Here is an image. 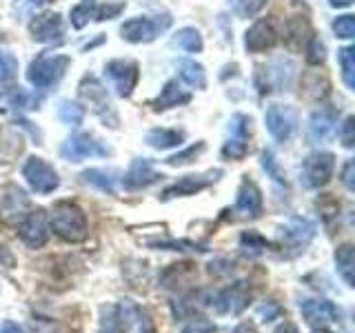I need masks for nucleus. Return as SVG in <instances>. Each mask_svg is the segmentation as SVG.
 <instances>
[{"label": "nucleus", "instance_id": "obj_1", "mask_svg": "<svg viewBox=\"0 0 355 333\" xmlns=\"http://www.w3.org/2000/svg\"><path fill=\"white\" fill-rule=\"evenodd\" d=\"M49 229L64 242H83L89 233L85 211L71 200H60L51 207Z\"/></svg>", "mask_w": 355, "mask_h": 333}, {"label": "nucleus", "instance_id": "obj_2", "mask_svg": "<svg viewBox=\"0 0 355 333\" xmlns=\"http://www.w3.org/2000/svg\"><path fill=\"white\" fill-rule=\"evenodd\" d=\"M251 302V287L249 280H236L227 284L214 296L205 298V305L211 307L218 316H240Z\"/></svg>", "mask_w": 355, "mask_h": 333}, {"label": "nucleus", "instance_id": "obj_3", "mask_svg": "<svg viewBox=\"0 0 355 333\" xmlns=\"http://www.w3.org/2000/svg\"><path fill=\"white\" fill-rule=\"evenodd\" d=\"M71 65V60L67 56L60 53H42L36 60L29 65L27 80L36 89H49L53 85L60 83V78L64 76L67 67Z\"/></svg>", "mask_w": 355, "mask_h": 333}, {"label": "nucleus", "instance_id": "obj_4", "mask_svg": "<svg viewBox=\"0 0 355 333\" xmlns=\"http://www.w3.org/2000/svg\"><path fill=\"white\" fill-rule=\"evenodd\" d=\"M333 171H336V155L329 151H315L302 162L300 180L306 189H322L331 182Z\"/></svg>", "mask_w": 355, "mask_h": 333}, {"label": "nucleus", "instance_id": "obj_5", "mask_svg": "<svg viewBox=\"0 0 355 333\" xmlns=\"http://www.w3.org/2000/svg\"><path fill=\"white\" fill-rule=\"evenodd\" d=\"M22 178L40 196H49L60 187L58 171L47 160L38 158V155H31V158L25 160V164H22Z\"/></svg>", "mask_w": 355, "mask_h": 333}, {"label": "nucleus", "instance_id": "obj_6", "mask_svg": "<svg viewBox=\"0 0 355 333\" xmlns=\"http://www.w3.org/2000/svg\"><path fill=\"white\" fill-rule=\"evenodd\" d=\"M78 92H80V98L85 103L92 107V111L96 116H100L109 127H116L118 125V116L114 107H111V100H109V94L107 89L100 85L98 78L94 76H85L80 87H78Z\"/></svg>", "mask_w": 355, "mask_h": 333}, {"label": "nucleus", "instance_id": "obj_7", "mask_svg": "<svg viewBox=\"0 0 355 333\" xmlns=\"http://www.w3.org/2000/svg\"><path fill=\"white\" fill-rule=\"evenodd\" d=\"M171 25V16L164 14V16H138V18H131L127 20L125 25L120 27L122 38L129 40V42H151L155 40L158 33H162L166 27Z\"/></svg>", "mask_w": 355, "mask_h": 333}, {"label": "nucleus", "instance_id": "obj_8", "mask_svg": "<svg viewBox=\"0 0 355 333\" xmlns=\"http://www.w3.org/2000/svg\"><path fill=\"white\" fill-rule=\"evenodd\" d=\"M31 211V200L25 194V189L18 185H3L0 187V218L7 225H18Z\"/></svg>", "mask_w": 355, "mask_h": 333}, {"label": "nucleus", "instance_id": "obj_9", "mask_svg": "<svg viewBox=\"0 0 355 333\" xmlns=\"http://www.w3.org/2000/svg\"><path fill=\"white\" fill-rule=\"evenodd\" d=\"M249 133H251V118L244 114H236L229 120L227 142L222 147V155L229 160H242L249 153Z\"/></svg>", "mask_w": 355, "mask_h": 333}, {"label": "nucleus", "instance_id": "obj_10", "mask_svg": "<svg viewBox=\"0 0 355 333\" xmlns=\"http://www.w3.org/2000/svg\"><path fill=\"white\" fill-rule=\"evenodd\" d=\"M49 216L42 209L29 211V214L18 222V236L29 249H40L49 240Z\"/></svg>", "mask_w": 355, "mask_h": 333}, {"label": "nucleus", "instance_id": "obj_11", "mask_svg": "<svg viewBox=\"0 0 355 333\" xmlns=\"http://www.w3.org/2000/svg\"><path fill=\"white\" fill-rule=\"evenodd\" d=\"M105 74L109 78L111 87L116 89V94L122 96V98L131 96V92L138 85V78H140L138 65L133 62V60H127V58H118V60L107 62Z\"/></svg>", "mask_w": 355, "mask_h": 333}, {"label": "nucleus", "instance_id": "obj_12", "mask_svg": "<svg viewBox=\"0 0 355 333\" xmlns=\"http://www.w3.org/2000/svg\"><path fill=\"white\" fill-rule=\"evenodd\" d=\"M107 153L109 149L103 147V142L89 136V133H73L60 147V155L69 162H83L87 158H92V155H107Z\"/></svg>", "mask_w": 355, "mask_h": 333}, {"label": "nucleus", "instance_id": "obj_13", "mask_svg": "<svg viewBox=\"0 0 355 333\" xmlns=\"http://www.w3.org/2000/svg\"><path fill=\"white\" fill-rule=\"evenodd\" d=\"M222 176L220 169H211L205 173H189L182 176L180 180H175L162 191V200H171V198H184V196H196L200 191H205L207 187L214 185L218 178Z\"/></svg>", "mask_w": 355, "mask_h": 333}, {"label": "nucleus", "instance_id": "obj_14", "mask_svg": "<svg viewBox=\"0 0 355 333\" xmlns=\"http://www.w3.org/2000/svg\"><path fill=\"white\" fill-rule=\"evenodd\" d=\"M264 122H266V129H269V133L277 142H286L293 136L295 125H297L295 109L288 105H271L264 114Z\"/></svg>", "mask_w": 355, "mask_h": 333}, {"label": "nucleus", "instance_id": "obj_15", "mask_svg": "<svg viewBox=\"0 0 355 333\" xmlns=\"http://www.w3.org/2000/svg\"><path fill=\"white\" fill-rule=\"evenodd\" d=\"M315 238V225L306 218H291L282 229V247L291 249V255L304 251Z\"/></svg>", "mask_w": 355, "mask_h": 333}, {"label": "nucleus", "instance_id": "obj_16", "mask_svg": "<svg viewBox=\"0 0 355 333\" xmlns=\"http://www.w3.org/2000/svg\"><path fill=\"white\" fill-rule=\"evenodd\" d=\"M300 311H302V318L311 327H327L329 322L340 320V309L327 298H304L300 302Z\"/></svg>", "mask_w": 355, "mask_h": 333}, {"label": "nucleus", "instance_id": "obj_17", "mask_svg": "<svg viewBox=\"0 0 355 333\" xmlns=\"http://www.w3.org/2000/svg\"><path fill=\"white\" fill-rule=\"evenodd\" d=\"M31 31V38L38 40V42H53V40H60L64 27H62V16L58 11H42L36 18L31 20L29 25Z\"/></svg>", "mask_w": 355, "mask_h": 333}, {"label": "nucleus", "instance_id": "obj_18", "mask_svg": "<svg viewBox=\"0 0 355 333\" xmlns=\"http://www.w3.org/2000/svg\"><path fill=\"white\" fill-rule=\"evenodd\" d=\"M338 129V111L331 107H320L315 109L309 118V138L313 142H327L333 138V133Z\"/></svg>", "mask_w": 355, "mask_h": 333}, {"label": "nucleus", "instance_id": "obj_19", "mask_svg": "<svg viewBox=\"0 0 355 333\" xmlns=\"http://www.w3.org/2000/svg\"><path fill=\"white\" fill-rule=\"evenodd\" d=\"M160 173L153 169V164L147 158H136L131 162L129 171L122 176V187L129 189V191H140V189H147L149 185L160 180Z\"/></svg>", "mask_w": 355, "mask_h": 333}, {"label": "nucleus", "instance_id": "obj_20", "mask_svg": "<svg viewBox=\"0 0 355 333\" xmlns=\"http://www.w3.org/2000/svg\"><path fill=\"white\" fill-rule=\"evenodd\" d=\"M277 42V31L271 20H258L244 33V47L253 53H260L266 49H273Z\"/></svg>", "mask_w": 355, "mask_h": 333}, {"label": "nucleus", "instance_id": "obj_21", "mask_svg": "<svg viewBox=\"0 0 355 333\" xmlns=\"http://www.w3.org/2000/svg\"><path fill=\"white\" fill-rule=\"evenodd\" d=\"M262 191L260 187L255 185L249 178H244L238 189V198H236V211L244 218H258L262 214Z\"/></svg>", "mask_w": 355, "mask_h": 333}, {"label": "nucleus", "instance_id": "obj_22", "mask_svg": "<svg viewBox=\"0 0 355 333\" xmlns=\"http://www.w3.org/2000/svg\"><path fill=\"white\" fill-rule=\"evenodd\" d=\"M80 180L89 187H96L98 191L116 196L118 187L122 185V176L116 169H98V166H94V169H87L80 173Z\"/></svg>", "mask_w": 355, "mask_h": 333}, {"label": "nucleus", "instance_id": "obj_23", "mask_svg": "<svg viewBox=\"0 0 355 333\" xmlns=\"http://www.w3.org/2000/svg\"><path fill=\"white\" fill-rule=\"evenodd\" d=\"M116 311L125 329H133L136 333H151V320L147 316V311L140 309L133 300H122L116 307Z\"/></svg>", "mask_w": 355, "mask_h": 333}, {"label": "nucleus", "instance_id": "obj_24", "mask_svg": "<svg viewBox=\"0 0 355 333\" xmlns=\"http://www.w3.org/2000/svg\"><path fill=\"white\" fill-rule=\"evenodd\" d=\"M311 36H313V33H311V25H309V20L304 16H293V18L286 20L284 42H286L288 49H293V51L302 49Z\"/></svg>", "mask_w": 355, "mask_h": 333}, {"label": "nucleus", "instance_id": "obj_25", "mask_svg": "<svg viewBox=\"0 0 355 333\" xmlns=\"http://www.w3.org/2000/svg\"><path fill=\"white\" fill-rule=\"evenodd\" d=\"M196 266L191 262H180V264H171L169 269L162 273V287L166 289H182L187 284H191L196 280Z\"/></svg>", "mask_w": 355, "mask_h": 333}, {"label": "nucleus", "instance_id": "obj_26", "mask_svg": "<svg viewBox=\"0 0 355 333\" xmlns=\"http://www.w3.org/2000/svg\"><path fill=\"white\" fill-rule=\"evenodd\" d=\"M189 100H191V96H189L180 85H178V80H169L162 87L160 96L151 103V107L155 111H162V109H169V107L184 105V103H189Z\"/></svg>", "mask_w": 355, "mask_h": 333}, {"label": "nucleus", "instance_id": "obj_27", "mask_svg": "<svg viewBox=\"0 0 355 333\" xmlns=\"http://www.w3.org/2000/svg\"><path fill=\"white\" fill-rule=\"evenodd\" d=\"M184 131H178V129H153L144 136V142L149 144L153 149H171V147H180L184 142Z\"/></svg>", "mask_w": 355, "mask_h": 333}, {"label": "nucleus", "instance_id": "obj_28", "mask_svg": "<svg viewBox=\"0 0 355 333\" xmlns=\"http://www.w3.org/2000/svg\"><path fill=\"white\" fill-rule=\"evenodd\" d=\"M178 71H180V78L193 89H205L207 87V74L205 67L196 62V60H180L178 65Z\"/></svg>", "mask_w": 355, "mask_h": 333}, {"label": "nucleus", "instance_id": "obj_29", "mask_svg": "<svg viewBox=\"0 0 355 333\" xmlns=\"http://www.w3.org/2000/svg\"><path fill=\"white\" fill-rule=\"evenodd\" d=\"M353 262H355L353 244H342V247H338V251H336V269H338L340 278H342L347 287H353Z\"/></svg>", "mask_w": 355, "mask_h": 333}, {"label": "nucleus", "instance_id": "obj_30", "mask_svg": "<svg viewBox=\"0 0 355 333\" xmlns=\"http://www.w3.org/2000/svg\"><path fill=\"white\" fill-rule=\"evenodd\" d=\"M171 42H173V47L182 49V51H189V53L202 51V36H200V31L193 29V27H182L173 36Z\"/></svg>", "mask_w": 355, "mask_h": 333}, {"label": "nucleus", "instance_id": "obj_31", "mask_svg": "<svg viewBox=\"0 0 355 333\" xmlns=\"http://www.w3.org/2000/svg\"><path fill=\"white\" fill-rule=\"evenodd\" d=\"M16 76H18V60L14 58V53L0 49V92H5L16 80Z\"/></svg>", "mask_w": 355, "mask_h": 333}, {"label": "nucleus", "instance_id": "obj_32", "mask_svg": "<svg viewBox=\"0 0 355 333\" xmlns=\"http://www.w3.org/2000/svg\"><path fill=\"white\" fill-rule=\"evenodd\" d=\"M98 333H127V329H125V325H122V320L118 316L116 307H103V311H100Z\"/></svg>", "mask_w": 355, "mask_h": 333}, {"label": "nucleus", "instance_id": "obj_33", "mask_svg": "<svg viewBox=\"0 0 355 333\" xmlns=\"http://www.w3.org/2000/svg\"><path fill=\"white\" fill-rule=\"evenodd\" d=\"M340 67H342V80L349 89L355 87V49L344 47L340 51Z\"/></svg>", "mask_w": 355, "mask_h": 333}, {"label": "nucleus", "instance_id": "obj_34", "mask_svg": "<svg viewBox=\"0 0 355 333\" xmlns=\"http://www.w3.org/2000/svg\"><path fill=\"white\" fill-rule=\"evenodd\" d=\"M58 116H60V120L64 122V125L78 127L85 120V109L80 105L71 103V100H62L60 107H58Z\"/></svg>", "mask_w": 355, "mask_h": 333}, {"label": "nucleus", "instance_id": "obj_35", "mask_svg": "<svg viewBox=\"0 0 355 333\" xmlns=\"http://www.w3.org/2000/svg\"><path fill=\"white\" fill-rule=\"evenodd\" d=\"M92 18H96V0H83L71 9V25L78 29L85 27Z\"/></svg>", "mask_w": 355, "mask_h": 333}, {"label": "nucleus", "instance_id": "obj_36", "mask_svg": "<svg viewBox=\"0 0 355 333\" xmlns=\"http://www.w3.org/2000/svg\"><path fill=\"white\" fill-rule=\"evenodd\" d=\"M291 62H284V60H275L271 67H269V80L275 85V87H288L291 83Z\"/></svg>", "mask_w": 355, "mask_h": 333}, {"label": "nucleus", "instance_id": "obj_37", "mask_svg": "<svg viewBox=\"0 0 355 333\" xmlns=\"http://www.w3.org/2000/svg\"><path fill=\"white\" fill-rule=\"evenodd\" d=\"M207 149V144L205 142H198V144H191V147H187L184 151H178L173 155H169L164 162L169 164V166H180V164H189V162H193L200 153H202Z\"/></svg>", "mask_w": 355, "mask_h": 333}, {"label": "nucleus", "instance_id": "obj_38", "mask_svg": "<svg viewBox=\"0 0 355 333\" xmlns=\"http://www.w3.org/2000/svg\"><path fill=\"white\" fill-rule=\"evenodd\" d=\"M229 5L240 18H253L255 14L262 11L266 0H229Z\"/></svg>", "mask_w": 355, "mask_h": 333}, {"label": "nucleus", "instance_id": "obj_39", "mask_svg": "<svg viewBox=\"0 0 355 333\" xmlns=\"http://www.w3.org/2000/svg\"><path fill=\"white\" fill-rule=\"evenodd\" d=\"M149 244L151 247H158V249H169V251H200V253L207 251L205 247H200V244H196L191 240H153Z\"/></svg>", "mask_w": 355, "mask_h": 333}, {"label": "nucleus", "instance_id": "obj_40", "mask_svg": "<svg viewBox=\"0 0 355 333\" xmlns=\"http://www.w3.org/2000/svg\"><path fill=\"white\" fill-rule=\"evenodd\" d=\"M240 247L247 253H251V255H258V253H262L266 247H269V242H266L264 238H260L258 233L247 231V233H242V236H240Z\"/></svg>", "mask_w": 355, "mask_h": 333}, {"label": "nucleus", "instance_id": "obj_41", "mask_svg": "<svg viewBox=\"0 0 355 333\" xmlns=\"http://www.w3.org/2000/svg\"><path fill=\"white\" fill-rule=\"evenodd\" d=\"M304 47H306V60H309L311 65L324 62V53H327V49H324V42H322L318 36H311Z\"/></svg>", "mask_w": 355, "mask_h": 333}, {"label": "nucleus", "instance_id": "obj_42", "mask_svg": "<svg viewBox=\"0 0 355 333\" xmlns=\"http://www.w3.org/2000/svg\"><path fill=\"white\" fill-rule=\"evenodd\" d=\"M333 31H336V36L342 38V40L353 38L355 36V18L351 14L340 16L336 22H333Z\"/></svg>", "mask_w": 355, "mask_h": 333}, {"label": "nucleus", "instance_id": "obj_43", "mask_svg": "<svg viewBox=\"0 0 355 333\" xmlns=\"http://www.w3.org/2000/svg\"><path fill=\"white\" fill-rule=\"evenodd\" d=\"M122 9H125V5H122V3H118V5H96V18H94V20L114 18V16L120 14Z\"/></svg>", "mask_w": 355, "mask_h": 333}, {"label": "nucleus", "instance_id": "obj_44", "mask_svg": "<svg viewBox=\"0 0 355 333\" xmlns=\"http://www.w3.org/2000/svg\"><path fill=\"white\" fill-rule=\"evenodd\" d=\"M262 166H264V171H269L273 176V180L284 182V176L277 171V164H275V158L271 151H262Z\"/></svg>", "mask_w": 355, "mask_h": 333}, {"label": "nucleus", "instance_id": "obj_45", "mask_svg": "<svg viewBox=\"0 0 355 333\" xmlns=\"http://www.w3.org/2000/svg\"><path fill=\"white\" fill-rule=\"evenodd\" d=\"M353 129H355V125H353V116H349L347 120H344L342 129H340V138H342V144H344V147H353V142H355V138H353Z\"/></svg>", "mask_w": 355, "mask_h": 333}, {"label": "nucleus", "instance_id": "obj_46", "mask_svg": "<svg viewBox=\"0 0 355 333\" xmlns=\"http://www.w3.org/2000/svg\"><path fill=\"white\" fill-rule=\"evenodd\" d=\"M342 185L349 189V191H353V160H347V164H344L342 169Z\"/></svg>", "mask_w": 355, "mask_h": 333}, {"label": "nucleus", "instance_id": "obj_47", "mask_svg": "<svg viewBox=\"0 0 355 333\" xmlns=\"http://www.w3.org/2000/svg\"><path fill=\"white\" fill-rule=\"evenodd\" d=\"M182 333H216V329L207 325V322H193V325L184 327Z\"/></svg>", "mask_w": 355, "mask_h": 333}, {"label": "nucleus", "instance_id": "obj_48", "mask_svg": "<svg viewBox=\"0 0 355 333\" xmlns=\"http://www.w3.org/2000/svg\"><path fill=\"white\" fill-rule=\"evenodd\" d=\"M0 333H25V331H22V327L18 325V322L3 320V322H0Z\"/></svg>", "mask_w": 355, "mask_h": 333}, {"label": "nucleus", "instance_id": "obj_49", "mask_svg": "<svg viewBox=\"0 0 355 333\" xmlns=\"http://www.w3.org/2000/svg\"><path fill=\"white\" fill-rule=\"evenodd\" d=\"M231 333H258V329H255V325L253 322H249V320H244V322H240V325L233 329Z\"/></svg>", "mask_w": 355, "mask_h": 333}, {"label": "nucleus", "instance_id": "obj_50", "mask_svg": "<svg viewBox=\"0 0 355 333\" xmlns=\"http://www.w3.org/2000/svg\"><path fill=\"white\" fill-rule=\"evenodd\" d=\"M273 333H300V329L293 325V322H282V325L277 327Z\"/></svg>", "mask_w": 355, "mask_h": 333}, {"label": "nucleus", "instance_id": "obj_51", "mask_svg": "<svg viewBox=\"0 0 355 333\" xmlns=\"http://www.w3.org/2000/svg\"><path fill=\"white\" fill-rule=\"evenodd\" d=\"M353 3V0H331L333 7H349Z\"/></svg>", "mask_w": 355, "mask_h": 333}, {"label": "nucleus", "instance_id": "obj_52", "mask_svg": "<svg viewBox=\"0 0 355 333\" xmlns=\"http://www.w3.org/2000/svg\"><path fill=\"white\" fill-rule=\"evenodd\" d=\"M3 258H11V255L7 253V249L3 247V244H0V266H3Z\"/></svg>", "mask_w": 355, "mask_h": 333}, {"label": "nucleus", "instance_id": "obj_53", "mask_svg": "<svg viewBox=\"0 0 355 333\" xmlns=\"http://www.w3.org/2000/svg\"><path fill=\"white\" fill-rule=\"evenodd\" d=\"M313 333H333L331 329H327V327H315L313 329Z\"/></svg>", "mask_w": 355, "mask_h": 333}]
</instances>
